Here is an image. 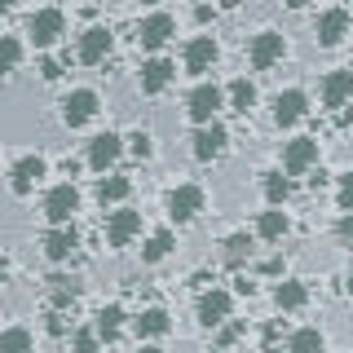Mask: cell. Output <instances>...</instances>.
I'll return each mask as SVG.
<instances>
[{"mask_svg":"<svg viewBox=\"0 0 353 353\" xmlns=\"http://www.w3.org/2000/svg\"><path fill=\"white\" fill-rule=\"evenodd\" d=\"M71 349H75V353H97V349H102V336H97V327L75 331V336H71Z\"/></svg>","mask_w":353,"mask_h":353,"instance_id":"836d02e7","label":"cell"},{"mask_svg":"<svg viewBox=\"0 0 353 353\" xmlns=\"http://www.w3.org/2000/svg\"><path fill=\"white\" fill-rule=\"evenodd\" d=\"M137 234H141V212L115 208V212L106 216V243H110V248H128Z\"/></svg>","mask_w":353,"mask_h":353,"instance_id":"ba28073f","label":"cell"},{"mask_svg":"<svg viewBox=\"0 0 353 353\" xmlns=\"http://www.w3.org/2000/svg\"><path fill=\"white\" fill-rule=\"evenodd\" d=\"M132 327H137V336H141V340H159V336H168L172 318H168V309L150 305V309H141V314L132 318Z\"/></svg>","mask_w":353,"mask_h":353,"instance_id":"d6986e66","label":"cell"},{"mask_svg":"<svg viewBox=\"0 0 353 353\" xmlns=\"http://www.w3.org/2000/svg\"><path fill=\"white\" fill-rule=\"evenodd\" d=\"M265 274H283V256H270V261H265Z\"/></svg>","mask_w":353,"mask_h":353,"instance_id":"60d3db41","label":"cell"},{"mask_svg":"<svg viewBox=\"0 0 353 353\" xmlns=\"http://www.w3.org/2000/svg\"><path fill=\"white\" fill-rule=\"evenodd\" d=\"M110 44H115V36H110V27H88L84 36H80V49H75V58H80V62H88V66H97V62H106Z\"/></svg>","mask_w":353,"mask_h":353,"instance_id":"5bb4252c","label":"cell"},{"mask_svg":"<svg viewBox=\"0 0 353 353\" xmlns=\"http://www.w3.org/2000/svg\"><path fill=\"white\" fill-rule=\"evenodd\" d=\"M40 176H44V159L40 154H22V159L14 163V172H9V190L22 199V194H31L40 185Z\"/></svg>","mask_w":353,"mask_h":353,"instance_id":"7c38bea8","label":"cell"},{"mask_svg":"<svg viewBox=\"0 0 353 353\" xmlns=\"http://www.w3.org/2000/svg\"><path fill=\"white\" fill-rule=\"evenodd\" d=\"M230 309H234V296L221 292V287H212V292L199 296V323H203L208 331H216V327L230 323Z\"/></svg>","mask_w":353,"mask_h":353,"instance_id":"8992f818","label":"cell"},{"mask_svg":"<svg viewBox=\"0 0 353 353\" xmlns=\"http://www.w3.org/2000/svg\"><path fill=\"white\" fill-rule=\"evenodd\" d=\"M221 102H225V93H221L216 84H199L194 93L185 97V115H190L194 124H212L216 110H221Z\"/></svg>","mask_w":353,"mask_h":353,"instance_id":"277c9868","label":"cell"},{"mask_svg":"<svg viewBox=\"0 0 353 353\" xmlns=\"http://www.w3.org/2000/svg\"><path fill=\"white\" fill-rule=\"evenodd\" d=\"M336 234L345 239V243H353V212L349 216H340V225H336Z\"/></svg>","mask_w":353,"mask_h":353,"instance_id":"ab89813d","label":"cell"},{"mask_svg":"<svg viewBox=\"0 0 353 353\" xmlns=\"http://www.w3.org/2000/svg\"><path fill=\"white\" fill-rule=\"evenodd\" d=\"M287 230H292V221H287L283 208H270V212H261V221H256V234L270 239V243H279Z\"/></svg>","mask_w":353,"mask_h":353,"instance_id":"cb8c5ba5","label":"cell"},{"mask_svg":"<svg viewBox=\"0 0 353 353\" xmlns=\"http://www.w3.org/2000/svg\"><path fill=\"white\" fill-rule=\"evenodd\" d=\"M168 252H172V234H168V230H154V234L146 239V248H141V261H146V265H159Z\"/></svg>","mask_w":353,"mask_h":353,"instance_id":"f546056e","label":"cell"},{"mask_svg":"<svg viewBox=\"0 0 353 353\" xmlns=\"http://www.w3.org/2000/svg\"><path fill=\"white\" fill-rule=\"evenodd\" d=\"M75 248H80V239H75L71 225H53L49 234H44V256H49V261H66Z\"/></svg>","mask_w":353,"mask_h":353,"instance_id":"44dd1931","label":"cell"},{"mask_svg":"<svg viewBox=\"0 0 353 353\" xmlns=\"http://www.w3.org/2000/svg\"><path fill=\"white\" fill-rule=\"evenodd\" d=\"M216 58H221V49H216V40H212V36H194L190 44H185V71H190V75L212 71Z\"/></svg>","mask_w":353,"mask_h":353,"instance_id":"9a60e30c","label":"cell"},{"mask_svg":"<svg viewBox=\"0 0 353 353\" xmlns=\"http://www.w3.org/2000/svg\"><path fill=\"white\" fill-rule=\"evenodd\" d=\"M349 292H353V265H349Z\"/></svg>","mask_w":353,"mask_h":353,"instance_id":"f6af8a7d","label":"cell"},{"mask_svg":"<svg viewBox=\"0 0 353 353\" xmlns=\"http://www.w3.org/2000/svg\"><path fill=\"white\" fill-rule=\"evenodd\" d=\"M128 190H132L128 176H102V181H97V199H102V208L106 203H124Z\"/></svg>","mask_w":353,"mask_h":353,"instance_id":"484cf974","label":"cell"},{"mask_svg":"<svg viewBox=\"0 0 353 353\" xmlns=\"http://www.w3.org/2000/svg\"><path fill=\"white\" fill-rule=\"evenodd\" d=\"M287 53V44L279 31H261V36H252V49H248V62L252 71H270V66H279Z\"/></svg>","mask_w":353,"mask_h":353,"instance_id":"6da1fadb","label":"cell"},{"mask_svg":"<svg viewBox=\"0 0 353 353\" xmlns=\"http://www.w3.org/2000/svg\"><path fill=\"white\" fill-rule=\"evenodd\" d=\"M314 36H318L323 49H336V44L349 36V14H345V9H327V14H318Z\"/></svg>","mask_w":353,"mask_h":353,"instance_id":"2e32d148","label":"cell"},{"mask_svg":"<svg viewBox=\"0 0 353 353\" xmlns=\"http://www.w3.org/2000/svg\"><path fill=\"white\" fill-rule=\"evenodd\" d=\"M199 212H203V190H199V185H176V190L168 194V216L176 221V225L194 221Z\"/></svg>","mask_w":353,"mask_h":353,"instance_id":"30bf717a","label":"cell"},{"mask_svg":"<svg viewBox=\"0 0 353 353\" xmlns=\"http://www.w3.org/2000/svg\"><path fill=\"white\" fill-rule=\"evenodd\" d=\"M287 353H323V331H318V327L292 331V340H287Z\"/></svg>","mask_w":353,"mask_h":353,"instance_id":"4316f807","label":"cell"},{"mask_svg":"<svg viewBox=\"0 0 353 353\" xmlns=\"http://www.w3.org/2000/svg\"><path fill=\"white\" fill-rule=\"evenodd\" d=\"M318 163V141L314 137H296V141H287V150H283V168L287 176H301L309 172Z\"/></svg>","mask_w":353,"mask_h":353,"instance_id":"8fae6325","label":"cell"},{"mask_svg":"<svg viewBox=\"0 0 353 353\" xmlns=\"http://www.w3.org/2000/svg\"><path fill=\"white\" fill-rule=\"evenodd\" d=\"M0 353H31V331L27 327L0 331Z\"/></svg>","mask_w":353,"mask_h":353,"instance_id":"1f68e13d","label":"cell"},{"mask_svg":"<svg viewBox=\"0 0 353 353\" xmlns=\"http://www.w3.org/2000/svg\"><path fill=\"white\" fill-rule=\"evenodd\" d=\"M305 106H309V102H305L301 88H287V93L274 97V124H279V128H292L296 119L305 115Z\"/></svg>","mask_w":353,"mask_h":353,"instance_id":"ac0fdd59","label":"cell"},{"mask_svg":"<svg viewBox=\"0 0 353 353\" xmlns=\"http://www.w3.org/2000/svg\"><path fill=\"white\" fill-rule=\"evenodd\" d=\"M80 208V190H75L71 181L53 185L49 194H44V216L53 221V225H71V212Z\"/></svg>","mask_w":353,"mask_h":353,"instance_id":"3957f363","label":"cell"},{"mask_svg":"<svg viewBox=\"0 0 353 353\" xmlns=\"http://www.w3.org/2000/svg\"><path fill=\"white\" fill-rule=\"evenodd\" d=\"M261 190H265V199H270V208H283V203H287V194H292V181H287L283 172H265Z\"/></svg>","mask_w":353,"mask_h":353,"instance_id":"83f0119b","label":"cell"},{"mask_svg":"<svg viewBox=\"0 0 353 353\" xmlns=\"http://www.w3.org/2000/svg\"><path fill=\"white\" fill-rule=\"evenodd\" d=\"M353 102V71H331L323 80V106H349Z\"/></svg>","mask_w":353,"mask_h":353,"instance_id":"ffe728a7","label":"cell"},{"mask_svg":"<svg viewBox=\"0 0 353 353\" xmlns=\"http://www.w3.org/2000/svg\"><path fill=\"white\" fill-rule=\"evenodd\" d=\"M336 203L345 208V212H353V172L340 176V185H336Z\"/></svg>","mask_w":353,"mask_h":353,"instance_id":"d590c367","label":"cell"},{"mask_svg":"<svg viewBox=\"0 0 353 353\" xmlns=\"http://www.w3.org/2000/svg\"><path fill=\"white\" fill-rule=\"evenodd\" d=\"M225 97H230V106H234L239 115H248V110L256 106V84H252V80H234Z\"/></svg>","mask_w":353,"mask_h":353,"instance_id":"f1b7e54d","label":"cell"},{"mask_svg":"<svg viewBox=\"0 0 353 353\" xmlns=\"http://www.w3.org/2000/svg\"><path fill=\"white\" fill-rule=\"evenodd\" d=\"M49 336H66V318H62V309H53V314H49Z\"/></svg>","mask_w":353,"mask_h":353,"instance_id":"f35d334b","label":"cell"},{"mask_svg":"<svg viewBox=\"0 0 353 353\" xmlns=\"http://www.w3.org/2000/svg\"><path fill=\"white\" fill-rule=\"evenodd\" d=\"M248 256H252V234H230L225 243H221V261H225L230 270H239Z\"/></svg>","mask_w":353,"mask_h":353,"instance_id":"d4e9b609","label":"cell"},{"mask_svg":"<svg viewBox=\"0 0 353 353\" xmlns=\"http://www.w3.org/2000/svg\"><path fill=\"white\" fill-rule=\"evenodd\" d=\"M93 327H97V336L110 345V340L124 331V305H102V309H97V318H93Z\"/></svg>","mask_w":353,"mask_h":353,"instance_id":"603a6c76","label":"cell"},{"mask_svg":"<svg viewBox=\"0 0 353 353\" xmlns=\"http://www.w3.org/2000/svg\"><path fill=\"white\" fill-rule=\"evenodd\" d=\"M146 5H163V0H146Z\"/></svg>","mask_w":353,"mask_h":353,"instance_id":"bcb514c9","label":"cell"},{"mask_svg":"<svg viewBox=\"0 0 353 353\" xmlns=\"http://www.w3.org/2000/svg\"><path fill=\"white\" fill-rule=\"evenodd\" d=\"M5 279H9V261L0 256V283H5Z\"/></svg>","mask_w":353,"mask_h":353,"instance_id":"b9f144b4","label":"cell"},{"mask_svg":"<svg viewBox=\"0 0 353 353\" xmlns=\"http://www.w3.org/2000/svg\"><path fill=\"white\" fill-rule=\"evenodd\" d=\"M274 305L279 309H305L309 305V287L301 279H283L279 287H274Z\"/></svg>","mask_w":353,"mask_h":353,"instance_id":"7402d4cb","label":"cell"},{"mask_svg":"<svg viewBox=\"0 0 353 353\" xmlns=\"http://www.w3.org/2000/svg\"><path fill=\"white\" fill-rule=\"evenodd\" d=\"M172 31H176V22L168 14H150V18L137 22V44L141 49H163L172 40Z\"/></svg>","mask_w":353,"mask_h":353,"instance_id":"4fadbf2b","label":"cell"},{"mask_svg":"<svg viewBox=\"0 0 353 353\" xmlns=\"http://www.w3.org/2000/svg\"><path fill=\"white\" fill-rule=\"evenodd\" d=\"M40 75H44V80H58V75H62V62L58 58H44L40 62Z\"/></svg>","mask_w":353,"mask_h":353,"instance_id":"74e56055","label":"cell"},{"mask_svg":"<svg viewBox=\"0 0 353 353\" xmlns=\"http://www.w3.org/2000/svg\"><path fill=\"white\" fill-rule=\"evenodd\" d=\"M119 154H124V137H119V132H97V137L88 141V168L106 172Z\"/></svg>","mask_w":353,"mask_h":353,"instance_id":"9c48e42d","label":"cell"},{"mask_svg":"<svg viewBox=\"0 0 353 353\" xmlns=\"http://www.w3.org/2000/svg\"><path fill=\"white\" fill-rule=\"evenodd\" d=\"M239 336H243V323H225V327H221V336H216V345H221V349H230Z\"/></svg>","mask_w":353,"mask_h":353,"instance_id":"8d00e7d4","label":"cell"},{"mask_svg":"<svg viewBox=\"0 0 353 353\" xmlns=\"http://www.w3.org/2000/svg\"><path fill=\"white\" fill-rule=\"evenodd\" d=\"M194 159L199 163H212V159H221V154H225V141H230V132H225V124H216V119H212V124H199V132H194Z\"/></svg>","mask_w":353,"mask_h":353,"instance_id":"7a4b0ae2","label":"cell"},{"mask_svg":"<svg viewBox=\"0 0 353 353\" xmlns=\"http://www.w3.org/2000/svg\"><path fill=\"white\" fill-rule=\"evenodd\" d=\"M137 353H163V349H159V345H141Z\"/></svg>","mask_w":353,"mask_h":353,"instance_id":"7bdbcfd3","label":"cell"},{"mask_svg":"<svg viewBox=\"0 0 353 353\" xmlns=\"http://www.w3.org/2000/svg\"><path fill=\"white\" fill-rule=\"evenodd\" d=\"M93 115H97V93L93 88H75V93L62 97V124L66 128H84Z\"/></svg>","mask_w":353,"mask_h":353,"instance_id":"5b68a950","label":"cell"},{"mask_svg":"<svg viewBox=\"0 0 353 353\" xmlns=\"http://www.w3.org/2000/svg\"><path fill=\"white\" fill-rule=\"evenodd\" d=\"M128 150L137 154V159H150V154H154V137H150V132H132V137H128Z\"/></svg>","mask_w":353,"mask_h":353,"instance_id":"e575fe53","label":"cell"},{"mask_svg":"<svg viewBox=\"0 0 353 353\" xmlns=\"http://www.w3.org/2000/svg\"><path fill=\"white\" fill-rule=\"evenodd\" d=\"M53 309H66V305H75L80 301V283L75 279H62V274H53Z\"/></svg>","mask_w":353,"mask_h":353,"instance_id":"4dcf8cb0","label":"cell"},{"mask_svg":"<svg viewBox=\"0 0 353 353\" xmlns=\"http://www.w3.org/2000/svg\"><path fill=\"white\" fill-rule=\"evenodd\" d=\"M22 62V44L14 36H0V75H14Z\"/></svg>","mask_w":353,"mask_h":353,"instance_id":"d6a6232c","label":"cell"},{"mask_svg":"<svg viewBox=\"0 0 353 353\" xmlns=\"http://www.w3.org/2000/svg\"><path fill=\"white\" fill-rule=\"evenodd\" d=\"M62 31H66L62 9H36V14H31V22H27V36H31V44H40V49H49V44L58 40Z\"/></svg>","mask_w":353,"mask_h":353,"instance_id":"52a82bcc","label":"cell"},{"mask_svg":"<svg viewBox=\"0 0 353 353\" xmlns=\"http://www.w3.org/2000/svg\"><path fill=\"white\" fill-rule=\"evenodd\" d=\"M172 75H176V66L168 58H150V62H141V93H163V88L172 84Z\"/></svg>","mask_w":353,"mask_h":353,"instance_id":"e0dca14e","label":"cell"},{"mask_svg":"<svg viewBox=\"0 0 353 353\" xmlns=\"http://www.w3.org/2000/svg\"><path fill=\"white\" fill-rule=\"evenodd\" d=\"M9 9H14V0H0V14H9Z\"/></svg>","mask_w":353,"mask_h":353,"instance_id":"ee69618b","label":"cell"}]
</instances>
